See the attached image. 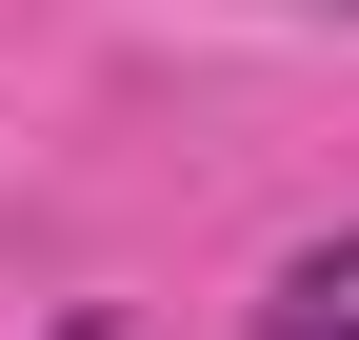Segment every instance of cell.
Listing matches in <instances>:
<instances>
[{
	"mask_svg": "<svg viewBox=\"0 0 359 340\" xmlns=\"http://www.w3.org/2000/svg\"><path fill=\"white\" fill-rule=\"evenodd\" d=\"M259 340H359V240H299L259 280Z\"/></svg>",
	"mask_w": 359,
	"mask_h": 340,
	"instance_id": "1",
	"label": "cell"
},
{
	"mask_svg": "<svg viewBox=\"0 0 359 340\" xmlns=\"http://www.w3.org/2000/svg\"><path fill=\"white\" fill-rule=\"evenodd\" d=\"M60 340H120V320H60Z\"/></svg>",
	"mask_w": 359,
	"mask_h": 340,
	"instance_id": "2",
	"label": "cell"
},
{
	"mask_svg": "<svg viewBox=\"0 0 359 340\" xmlns=\"http://www.w3.org/2000/svg\"><path fill=\"white\" fill-rule=\"evenodd\" d=\"M339 20H359V0H339Z\"/></svg>",
	"mask_w": 359,
	"mask_h": 340,
	"instance_id": "3",
	"label": "cell"
}]
</instances>
